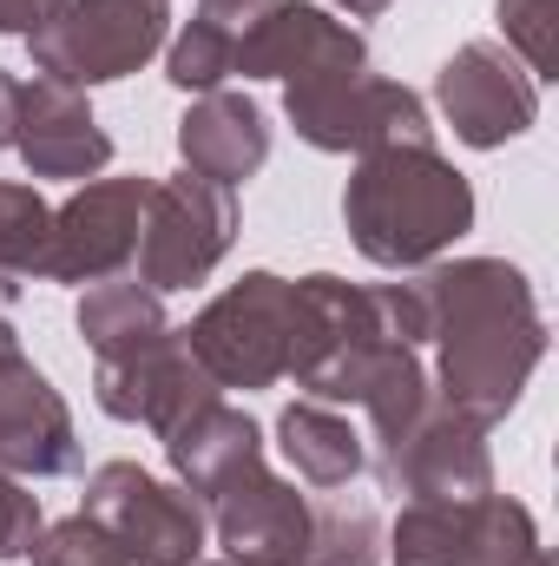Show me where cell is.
I'll list each match as a JSON object with an SVG mask.
<instances>
[{"mask_svg": "<svg viewBox=\"0 0 559 566\" xmlns=\"http://www.w3.org/2000/svg\"><path fill=\"white\" fill-rule=\"evenodd\" d=\"M421 303L441 409L494 428L547 356V316L534 303V283L500 258H461L421 277Z\"/></svg>", "mask_w": 559, "mask_h": 566, "instance_id": "cell-1", "label": "cell"}, {"mask_svg": "<svg viewBox=\"0 0 559 566\" xmlns=\"http://www.w3.org/2000/svg\"><path fill=\"white\" fill-rule=\"evenodd\" d=\"M342 218L369 264L415 271V264H434L474 224V191L434 145H382V151H362L342 191Z\"/></svg>", "mask_w": 559, "mask_h": 566, "instance_id": "cell-2", "label": "cell"}, {"mask_svg": "<svg viewBox=\"0 0 559 566\" xmlns=\"http://www.w3.org/2000/svg\"><path fill=\"white\" fill-rule=\"evenodd\" d=\"M289 323H296V283H283L277 271H251L198 310L184 343L218 389H271L289 376Z\"/></svg>", "mask_w": 559, "mask_h": 566, "instance_id": "cell-3", "label": "cell"}, {"mask_svg": "<svg viewBox=\"0 0 559 566\" xmlns=\"http://www.w3.org/2000/svg\"><path fill=\"white\" fill-rule=\"evenodd\" d=\"M165 0H60L33 33V66L40 80L60 86H99V80H126L165 46Z\"/></svg>", "mask_w": 559, "mask_h": 566, "instance_id": "cell-4", "label": "cell"}, {"mask_svg": "<svg viewBox=\"0 0 559 566\" xmlns=\"http://www.w3.org/2000/svg\"><path fill=\"white\" fill-rule=\"evenodd\" d=\"M80 514L126 554L133 566H198L204 560V501L145 474L139 461H106L86 481Z\"/></svg>", "mask_w": 559, "mask_h": 566, "instance_id": "cell-5", "label": "cell"}, {"mask_svg": "<svg viewBox=\"0 0 559 566\" xmlns=\"http://www.w3.org/2000/svg\"><path fill=\"white\" fill-rule=\"evenodd\" d=\"M231 238H238V198H231V185H211L198 171L151 178L133 277L151 283L158 296L165 290H191V283H204L224 264Z\"/></svg>", "mask_w": 559, "mask_h": 566, "instance_id": "cell-6", "label": "cell"}, {"mask_svg": "<svg viewBox=\"0 0 559 566\" xmlns=\"http://www.w3.org/2000/svg\"><path fill=\"white\" fill-rule=\"evenodd\" d=\"M283 113L296 139L316 151H382V145H434L428 106L409 86L376 80V73H336V80H303L283 93Z\"/></svg>", "mask_w": 559, "mask_h": 566, "instance_id": "cell-7", "label": "cell"}, {"mask_svg": "<svg viewBox=\"0 0 559 566\" xmlns=\"http://www.w3.org/2000/svg\"><path fill=\"white\" fill-rule=\"evenodd\" d=\"M395 566H527L540 554L534 514L507 494H467V501H409L395 534Z\"/></svg>", "mask_w": 559, "mask_h": 566, "instance_id": "cell-8", "label": "cell"}, {"mask_svg": "<svg viewBox=\"0 0 559 566\" xmlns=\"http://www.w3.org/2000/svg\"><path fill=\"white\" fill-rule=\"evenodd\" d=\"M151 178H93L53 211L46 283H99L133 271Z\"/></svg>", "mask_w": 559, "mask_h": 566, "instance_id": "cell-9", "label": "cell"}, {"mask_svg": "<svg viewBox=\"0 0 559 566\" xmlns=\"http://www.w3.org/2000/svg\"><path fill=\"white\" fill-rule=\"evenodd\" d=\"M93 396L113 422H139L151 434H171L191 409H204L218 396V382L198 369L184 329H158L139 349H119V356H99L93 369Z\"/></svg>", "mask_w": 559, "mask_h": 566, "instance_id": "cell-10", "label": "cell"}, {"mask_svg": "<svg viewBox=\"0 0 559 566\" xmlns=\"http://www.w3.org/2000/svg\"><path fill=\"white\" fill-rule=\"evenodd\" d=\"M376 474L389 494L409 501H467L494 488V454H487V428L428 402L415 422L402 428L389 448H376Z\"/></svg>", "mask_w": 559, "mask_h": 566, "instance_id": "cell-11", "label": "cell"}, {"mask_svg": "<svg viewBox=\"0 0 559 566\" xmlns=\"http://www.w3.org/2000/svg\"><path fill=\"white\" fill-rule=\"evenodd\" d=\"M238 73L244 80H336V73H369V40L309 7V0H271L244 33H238Z\"/></svg>", "mask_w": 559, "mask_h": 566, "instance_id": "cell-12", "label": "cell"}, {"mask_svg": "<svg viewBox=\"0 0 559 566\" xmlns=\"http://www.w3.org/2000/svg\"><path fill=\"white\" fill-rule=\"evenodd\" d=\"M434 99H441L454 139L481 145V151L520 139V133L540 119V80H534L507 46H494V40H467V46L441 66Z\"/></svg>", "mask_w": 559, "mask_h": 566, "instance_id": "cell-13", "label": "cell"}, {"mask_svg": "<svg viewBox=\"0 0 559 566\" xmlns=\"http://www.w3.org/2000/svg\"><path fill=\"white\" fill-rule=\"evenodd\" d=\"M0 468L7 474H27V481H53V474H73L80 468L73 409L20 356L13 329L0 336Z\"/></svg>", "mask_w": 559, "mask_h": 566, "instance_id": "cell-14", "label": "cell"}, {"mask_svg": "<svg viewBox=\"0 0 559 566\" xmlns=\"http://www.w3.org/2000/svg\"><path fill=\"white\" fill-rule=\"evenodd\" d=\"M211 534L231 566H296L309 541V494H296L271 468H251L211 501Z\"/></svg>", "mask_w": 559, "mask_h": 566, "instance_id": "cell-15", "label": "cell"}, {"mask_svg": "<svg viewBox=\"0 0 559 566\" xmlns=\"http://www.w3.org/2000/svg\"><path fill=\"white\" fill-rule=\"evenodd\" d=\"M20 158L33 178H93L113 165V139L99 133L93 106L80 86H60V80H33L20 86Z\"/></svg>", "mask_w": 559, "mask_h": 566, "instance_id": "cell-16", "label": "cell"}, {"mask_svg": "<svg viewBox=\"0 0 559 566\" xmlns=\"http://www.w3.org/2000/svg\"><path fill=\"white\" fill-rule=\"evenodd\" d=\"M178 151H184V171H198L211 185L257 178L264 158H271L264 106L244 99V93H198V106L178 119Z\"/></svg>", "mask_w": 559, "mask_h": 566, "instance_id": "cell-17", "label": "cell"}, {"mask_svg": "<svg viewBox=\"0 0 559 566\" xmlns=\"http://www.w3.org/2000/svg\"><path fill=\"white\" fill-rule=\"evenodd\" d=\"M165 454H171L184 494L218 501L231 481H244L251 468H264V434H257V422L244 409H231V402L211 396L204 409H191L184 422L165 434Z\"/></svg>", "mask_w": 559, "mask_h": 566, "instance_id": "cell-18", "label": "cell"}, {"mask_svg": "<svg viewBox=\"0 0 559 566\" xmlns=\"http://www.w3.org/2000/svg\"><path fill=\"white\" fill-rule=\"evenodd\" d=\"M277 441H283V461L296 468V481H309L316 494H336V488H349V481L369 468V441H362V428L349 422L342 409L309 402V396L283 409Z\"/></svg>", "mask_w": 559, "mask_h": 566, "instance_id": "cell-19", "label": "cell"}, {"mask_svg": "<svg viewBox=\"0 0 559 566\" xmlns=\"http://www.w3.org/2000/svg\"><path fill=\"white\" fill-rule=\"evenodd\" d=\"M165 329V296L139 283L133 271L119 277H99L80 303V336L93 343V356H119V349H139Z\"/></svg>", "mask_w": 559, "mask_h": 566, "instance_id": "cell-20", "label": "cell"}, {"mask_svg": "<svg viewBox=\"0 0 559 566\" xmlns=\"http://www.w3.org/2000/svg\"><path fill=\"white\" fill-rule=\"evenodd\" d=\"M382 560V521L376 507L349 494H316L309 501V541L296 566H376Z\"/></svg>", "mask_w": 559, "mask_h": 566, "instance_id": "cell-21", "label": "cell"}, {"mask_svg": "<svg viewBox=\"0 0 559 566\" xmlns=\"http://www.w3.org/2000/svg\"><path fill=\"white\" fill-rule=\"evenodd\" d=\"M53 211L33 185H0V303L20 296V283L46 277Z\"/></svg>", "mask_w": 559, "mask_h": 566, "instance_id": "cell-22", "label": "cell"}, {"mask_svg": "<svg viewBox=\"0 0 559 566\" xmlns=\"http://www.w3.org/2000/svg\"><path fill=\"white\" fill-rule=\"evenodd\" d=\"M231 73H238V33L218 27V20H204V13H198V20L171 40V53H165V80L184 86V93H218Z\"/></svg>", "mask_w": 559, "mask_h": 566, "instance_id": "cell-23", "label": "cell"}, {"mask_svg": "<svg viewBox=\"0 0 559 566\" xmlns=\"http://www.w3.org/2000/svg\"><path fill=\"white\" fill-rule=\"evenodd\" d=\"M553 20H559V0H500L507 53H514L534 80L553 73Z\"/></svg>", "mask_w": 559, "mask_h": 566, "instance_id": "cell-24", "label": "cell"}, {"mask_svg": "<svg viewBox=\"0 0 559 566\" xmlns=\"http://www.w3.org/2000/svg\"><path fill=\"white\" fill-rule=\"evenodd\" d=\"M33 566H133V560H126L86 514H73V521H60V527H40Z\"/></svg>", "mask_w": 559, "mask_h": 566, "instance_id": "cell-25", "label": "cell"}, {"mask_svg": "<svg viewBox=\"0 0 559 566\" xmlns=\"http://www.w3.org/2000/svg\"><path fill=\"white\" fill-rule=\"evenodd\" d=\"M33 541H40V494H27L20 474L0 468V560L33 554Z\"/></svg>", "mask_w": 559, "mask_h": 566, "instance_id": "cell-26", "label": "cell"}, {"mask_svg": "<svg viewBox=\"0 0 559 566\" xmlns=\"http://www.w3.org/2000/svg\"><path fill=\"white\" fill-rule=\"evenodd\" d=\"M264 7H271V0H198V13H204V20H218V27H231V33H244Z\"/></svg>", "mask_w": 559, "mask_h": 566, "instance_id": "cell-27", "label": "cell"}, {"mask_svg": "<svg viewBox=\"0 0 559 566\" xmlns=\"http://www.w3.org/2000/svg\"><path fill=\"white\" fill-rule=\"evenodd\" d=\"M60 0H0V33H33Z\"/></svg>", "mask_w": 559, "mask_h": 566, "instance_id": "cell-28", "label": "cell"}, {"mask_svg": "<svg viewBox=\"0 0 559 566\" xmlns=\"http://www.w3.org/2000/svg\"><path fill=\"white\" fill-rule=\"evenodd\" d=\"M13 133H20V80L0 66V151L13 145Z\"/></svg>", "mask_w": 559, "mask_h": 566, "instance_id": "cell-29", "label": "cell"}, {"mask_svg": "<svg viewBox=\"0 0 559 566\" xmlns=\"http://www.w3.org/2000/svg\"><path fill=\"white\" fill-rule=\"evenodd\" d=\"M336 7H349V13H356V20H376V13H382V7H389V0H336Z\"/></svg>", "mask_w": 559, "mask_h": 566, "instance_id": "cell-30", "label": "cell"}, {"mask_svg": "<svg viewBox=\"0 0 559 566\" xmlns=\"http://www.w3.org/2000/svg\"><path fill=\"white\" fill-rule=\"evenodd\" d=\"M527 566H553V554H547V547H540V554H534V560H527Z\"/></svg>", "mask_w": 559, "mask_h": 566, "instance_id": "cell-31", "label": "cell"}, {"mask_svg": "<svg viewBox=\"0 0 559 566\" xmlns=\"http://www.w3.org/2000/svg\"><path fill=\"white\" fill-rule=\"evenodd\" d=\"M0 336H7V323H0Z\"/></svg>", "mask_w": 559, "mask_h": 566, "instance_id": "cell-32", "label": "cell"}, {"mask_svg": "<svg viewBox=\"0 0 559 566\" xmlns=\"http://www.w3.org/2000/svg\"><path fill=\"white\" fill-rule=\"evenodd\" d=\"M165 7H171V0H165Z\"/></svg>", "mask_w": 559, "mask_h": 566, "instance_id": "cell-33", "label": "cell"}]
</instances>
